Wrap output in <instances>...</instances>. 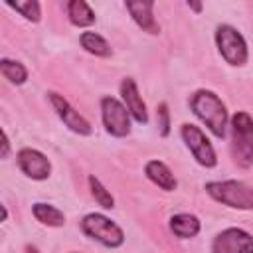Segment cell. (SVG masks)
Returning a JSON list of instances; mask_svg holds the SVG:
<instances>
[{
    "instance_id": "6da1fadb",
    "label": "cell",
    "mask_w": 253,
    "mask_h": 253,
    "mask_svg": "<svg viewBox=\"0 0 253 253\" xmlns=\"http://www.w3.org/2000/svg\"><path fill=\"white\" fill-rule=\"evenodd\" d=\"M190 107H192V113L211 130L213 136H217V138L225 136L227 109L213 91H210V89L196 91L190 99Z\"/></svg>"
},
{
    "instance_id": "7a4b0ae2",
    "label": "cell",
    "mask_w": 253,
    "mask_h": 253,
    "mask_svg": "<svg viewBox=\"0 0 253 253\" xmlns=\"http://www.w3.org/2000/svg\"><path fill=\"white\" fill-rule=\"evenodd\" d=\"M206 192L219 204L235 210H253V188L241 180L208 182Z\"/></svg>"
},
{
    "instance_id": "3957f363",
    "label": "cell",
    "mask_w": 253,
    "mask_h": 253,
    "mask_svg": "<svg viewBox=\"0 0 253 253\" xmlns=\"http://www.w3.org/2000/svg\"><path fill=\"white\" fill-rule=\"evenodd\" d=\"M231 150L239 166L249 168L253 164V117L239 111L231 117Z\"/></svg>"
},
{
    "instance_id": "277c9868",
    "label": "cell",
    "mask_w": 253,
    "mask_h": 253,
    "mask_svg": "<svg viewBox=\"0 0 253 253\" xmlns=\"http://www.w3.org/2000/svg\"><path fill=\"white\" fill-rule=\"evenodd\" d=\"M81 231L105 247H121L125 243L123 229L103 213H87L81 219Z\"/></svg>"
},
{
    "instance_id": "5b68a950",
    "label": "cell",
    "mask_w": 253,
    "mask_h": 253,
    "mask_svg": "<svg viewBox=\"0 0 253 253\" xmlns=\"http://www.w3.org/2000/svg\"><path fill=\"white\" fill-rule=\"evenodd\" d=\"M215 43H217L221 57L229 65H243L249 57L247 43H245L243 36L229 24H221L215 28Z\"/></svg>"
},
{
    "instance_id": "8992f818",
    "label": "cell",
    "mask_w": 253,
    "mask_h": 253,
    "mask_svg": "<svg viewBox=\"0 0 253 253\" xmlns=\"http://www.w3.org/2000/svg\"><path fill=\"white\" fill-rule=\"evenodd\" d=\"M101 119L105 130L117 138H123L130 132V113L126 111L125 103H121L115 97L101 99Z\"/></svg>"
},
{
    "instance_id": "52a82bcc",
    "label": "cell",
    "mask_w": 253,
    "mask_h": 253,
    "mask_svg": "<svg viewBox=\"0 0 253 253\" xmlns=\"http://www.w3.org/2000/svg\"><path fill=\"white\" fill-rule=\"evenodd\" d=\"M180 134L186 142V146L190 148V152L194 154V158L198 160V164L206 166V168H213L217 164V158H215V150L210 142V138L204 134V130L196 125H182L180 128Z\"/></svg>"
},
{
    "instance_id": "ba28073f",
    "label": "cell",
    "mask_w": 253,
    "mask_h": 253,
    "mask_svg": "<svg viewBox=\"0 0 253 253\" xmlns=\"http://www.w3.org/2000/svg\"><path fill=\"white\" fill-rule=\"evenodd\" d=\"M249 249H253V235L239 227L219 231L211 243V253H247Z\"/></svg>"
},
{
    "instance_id": "9c48e42d",
    "label": "cell",
    "mask_w": 253,
    "mask_h": 253,
    "mask_svg": "<svg viewBox=\"0 0 253 253\" xmlns=\"http://www.w3.org/2000/svg\"><path fill=\"white\" fill-rule=\"evenodd\" d=\"M47 97H49V103L53 105V111L57 113V117L63 121V125L69 128V130H73V132H77V134H81V136H87V134H91V125H89V121L83 117V115H79L71 105H69V101L63 97V95H59V93H47Z\"/></svg>"
},
{
    "instance_id": "30bf717a",
    "label": "cell",
    "mask_w": 253,
    "mask_h": 253,
    "mask_svg": "<svg viewBox=\"0 0 253 253\" xmlns=\"http://www.w3.org/2000/svg\"><path fill=\"white\" fill-rule=\"evenodd\" d=\"M20 170L32 178V180H45L51 174V162L47 160V156L36 148H22L16 156Z\"/></svg>"
},
{
    "instance_id": "8fae6325",
    "label": "cell",
    "mask_w": 253,
    "mask_h": 253,
    "mask_svg": "<svg viewBox=\"0 0 253 253\" xmlns=\"http://www.w3.org/2000/svg\"><path fill=\"white\" fill-rule=\"evenodd\" d=\"M121 97H123V103H125L126 111L130 113V117H132L136 123L146 125V123H148L146 105H144V101H142V97H140V93H138V89H136V83H134L130 77L123 79V83H121Z\"/></svg>"
},
{
    "instance_id": "7c38bea8",
    "label": "cell",
    "mask_w": 253,
    "mask_h": 253,
    "mask_svg": "<svg viewBox=\"0 0 253 253\" xmlns=\"http://www.w3.org/2000/svg\"><path fill=\"white\" fill-rule=\"evenodd\" d=\"M125 6H126L128 14L132 16V20L136 22L138 28H142L144 32H148L152 36L160 34V26L154 20V12H152L154 10V2H150V0H136V2H126Z\"/></svg>"
},
{
    "instance_id": "4fadbf2b",
    "label": "cell",
    "mask_w": 253,
    "mask_h": 253,
    "mask_svg": "<svg viewBox=\"0 0 253 253\" xmlns=\"http://www.w3.org/2000/svg\"><path fill=\"white\" fill-rule=\"evenodd\" d=\"M144 174H146V178L152 184H156L158 188H162L166 192H172L178 186L176 176L172 174V170L164 162H160V160H148L144 164Z\"/></svg>"
},
{
    "instance_id": "5bb4252c",
    "label": "cell",
    "mask_w": 253,
    "mask_h": 253,
    "mask_svg": "<svg viewBox=\"0 0 253 253\" xmlns=\"http://www.w3.org/2000/svg\"><path fill=\"white\" fill-rule=\"evenodd\" d=\"M200 219L192 213H176L170 217V229L176 237L180 239H190V237H196L200 233Z\"/></svg>"
},
{
    "instance_id": "9a60e30c",
    "label": "cell",
    "mask_w": 253,
    "mask_h": 253,
    "mask_svg": "<svg viewBox=\"0 0 253 253\" xmlns=\"http://www.w3.org/2000/svg\"><path fill=\"white\" fill-rule=\"evenodd\" d=\"M32 213H34V217H36L42 225H47V227H61V225L65 223L63 211L57 210V208L51 206V204H42V202H38V204L32 206Z\"/></svg>"
},
{
    "instance_id": "2e32d148",
    "label": "cell",
    "mask_w": 253,
    "mask_h": 253,
    "mask_svg": "<svg viewBox=\"0 0 253 253\" xmlns=\"http://www.w3.org/2000/svg\"><path fill=\"white\" fill-rule=\"evenodd\" d=\"M67 18L73 26L77 28H87L95 22V12L91 10V6L83 0H71L67 2Z\"/></svg>"
},
{
    "instance_id": "e0dca14e",
    "label": "cell",
    "mask_w": 253,
    "mask_h": 253,
    "mask_svg": "<svg viewBox=\"0 0 253 253\" xmlns=\"http://www.w3.org/2000/svg\"><path fill=\"white\" fill-rule=\"evenodd\" d=\"M79 43H81V47L85 51H89L95 57H111V53H113L111 43L103 36H99L95 32H83L79 36Z\"/></svg>"
},
{
    "instance_id": "ac0fdd59",
    "label": "cell",
    "mask_w": 253,
    "mask_h": 253,
    "mask_svg": "<svg viewBox=\"0 0 253 253\" xmlns=\"http://www.w3.org/2000/svg\"><path fill=\"white\" fill-rule=\"evenodd\" d=\"M0 71L4 75V79H8L14 85H22L28 79V69L20 63V61H12V59H0Z\"/></svg>"
},
{
    "instance_id": "d6986e66",
    "label": "cell",
    "mask_w": 253,
    "mask_h": 253,
    "mask_svg": "<svg viewBox=\"0 0 253 253\" xmlns=\"http://www.w3.org/2000/svg\"><path fill=\"white\" fill-rule=\"evenodd\" d=\"M89 188H91V196L95 198V202H97L101 208H105V210L115 208V198H113V196H111V192L101 184V180H99V178L89 176Z\"/></svg>"
},
{
    "instance_id": "ffe728a7",
    "label": "cell",
    "mask_w": 253,
    "mask_h": 253,
    "mask_svg": "<svg viewBox=\"0 0 253 253\" xmlns=\"http://www.w3.org/2000/svg\"><path fill=\"white\" fill-rule=\"evenodd\" d=\"M12 10H16V12H20L26 20H30V22H40V16H42V12H40V2H36V0H20V2H6Z\"/></svg>"
},
{
    "instance_id": "44dd1931",
    "label": "cell",
    "mask_w": 253,
    "mask_h": 253,
    "mask_svg": "<svg viewBox=\"0 0 253 253\" xmlns=\"http://www.w3.org/2000/svg\"><path fill=\"white\" fill-rule=\"evenodd\" d=\"M158 126H160V134L168 136L170 134V113H168V105L160 103L158 105Z\"/></svg>"
},
{
    "instance_id": "7402d4cb",
    "label": "cell",
    "mask_w": 253,
    "mask_h": 253,
    "mask_svg": "<svg viewBox=\"0 0 253 253\" xmlns=\"http://www.w3.org/2000/svg\"><path fill=\"white\" fill-rule=\"evenodd\" d=\"M8 152H10V140H8L6 130H2V152H0V156L2 158H8Z\"/></svg>"
},
{
    "instance_id": "603a6c76",
    "label": "cell",
    "mask_w": 253,
    "mask_h": 253,
    "mask_svg": "<svg viewBox=\"0 0 253 253\" xmlns=\"http://www.w3.org/2000/svg\"><path fill=\"white\" fill-rule=\"evenodd\" d=\"M188 6H190L192 10H196V12H202V4H200V2H188Z\"/></svg>"
},
{
    "instance_id": "cb8c5ba5",
    "label": "cell",
    "mask_w": 253,
    "mask_h": 253,
    "mask_svg": "<svg viewBox=\"0 0 253 253\" xmlns=\"http://www.w3.org/2000/svg\"><path fill=\"white\" fill-rule=\"evenodd\" d=\"M26 253H40V251H38V247H34V245H28V247H26Z\"/></svg>"
},
{
    "instance_id": "d4e9b609",
    "label": "cell",
    "mask_w": 253,
    "mask_h": 253,
    "mask_svg": "<svg viewBox=\"0 0 253 253\" xmlns=\"http://www.w3.org/2000/svg\"><path fill=\"white\" fill-rule=\"evenodd\" d=\"M247 253H253V249H249V251H247Z\"/></svg>"
}]
</instances>
